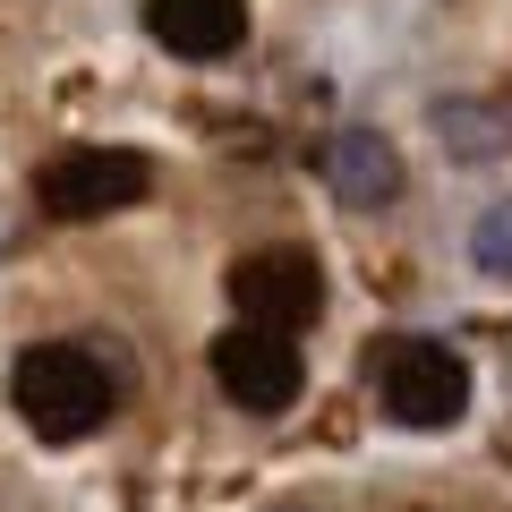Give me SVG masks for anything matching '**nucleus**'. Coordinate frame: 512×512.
Segmentation results:
<instances>
[{"instance_id":"obj_1","label":"nucleus","mask_w":512,"mask_h":512,"mask_svg":"<svg viewBox=\"0 0 512 512\" xmlns=\"http://www.w3.org/2000/svg\"><path fill=\"white\" fill-rule=\"evenodd\" d=\"M9 402H18V419L35 427L43 444H77V436H94V427L111 419L120 384L103 376V359H94L86 342H35L9 367Z\"/></svg>"},{"instance_id":"obj_2","label":"nucleus","mask_w":512,"mask_h":512,"mask_svg":"<svg viewBox=\"0 0 512 512\" xmlns=\"http://www.w3.org/2000/svg\"><path fill=\"white\" fill-rule=\"evenodd\" d=\"M376 384H384V410L419 436L470 419V359L453 342H427V333H393L376 350Z\"/></svg>"},{"instance_id":"obj_3","label":"nucleus","mask_w":512,"mask_h":512,"mask_svg":"<svg viewBox=\"0 0 512 512\" xmlns=\"http://www.w3.org/2000/svg\"><path fill=\"white\" fill-rule=\"evenodd\" d=\"M35 197L60 222H103V214H128V205L154 197V163L137 146H77L60 163H43Z\"/></svg>"},{"instance_id":"obj_4","label":"nucleus","mask_w":512,"mask_h":512,"mask_svg":"<svg viewBox=\"0 0 512 512\" xmlns=\"http://www.w3.org/2000/svg\"><path fill=\"white\" fill-rule=\"evenodd\" d=\"M231 308H239V325L299 333L325 316V265L308 248H256L231 265Z\"/></svg>"},{"instance_id":"obj_5","label":"nucleus","mask_w":512,"mask_h":512,"mask_svg":"<svg viewBox=\"0 0 512 512\" xmlns=\"http://www.w3.org/2000/svg\"><path fill=\"white\" fill-rule=\"evenodd\" d=\"M299 376H308V367H299V342L274 333V325H231L214 342V384L239 410H291Z\"/></svg>"},{"instance_id":"obj_6","label":"nucleus","mask_w":512,"mask_h":512,"mask_svg":"<svg viewBox=\"0 0 512 512\" xmlns=\"http://www.w3.org/2000/svg\"><path fill=\"white\" fill-rule=\"evenodd\" d=\"M316 171H325V188L350 205V214H376V205L402 197V154H393L384 128H342V137L316 154Z\"/></svg>"},{"instance_id":"obj_7","label":"nucleus","mask_w":512,"mask_h":512,"mask_svg":"<svg viewBox=\"0 0 512 512\" xmlns=\"http://www.w3.org/2000/svg\"><path fill=\"white\" fill-rule=\"evenodd\" d=\"M146 35L180 60H222L248 35V0H146Z\"/></svg>"},{"instance_id":"obj_8","label":"nucleus","mask_w":512,"mask_h":512,"mask_svg":"<svg viewBox=\"0 0 512 512\" xmlns=\"http://www.w3.org/2000/svg\"><path fill=\"white\" fill-rule=\"evenodd\" d=\"M436 137L453 163H504L512 154V120L495 103H470V94H444L436 103Z\"/></svg>"},{"instance_id":"obj_9","label":"nucleus","mask_w":512,"mask_h":512,"mask_svg":"<svg viewBox=\"0 0 512 512\" xmlns=\"http://www.w3.org/2000/svg\"><path fill=\"white\" fill-rule=\"evenodd\" d=\"M470 256H478V274L512 282V197H504V205H487V214H478V231H470Z\"/></svg>"},{"instance_id":"obj_10","label":"nucleus","mask_w":512,"mask_h":512,"mask_svg":"<svg viewBox=\"0 0 512 512\" xmlns=\"http://www.w3.org/2000/svg\"><path fill=\"white\" fill-rule=\"evenodd\" d=\"M274 512H299V504H274Z\"/></svg>"},{"instance_id":"obj_11","label":"nucleus","mask_w":512,"mask_h":512,"mask_svg":"<svg viewBox=\"0 0 512 512\" xmlns=\"http://www.w3.org/2000/svg\"><path fill=\"white\" fill-rule=\"evenodd\" d=\"M504 453H512V444H504Z\"/></svg>"}]
</instances>
